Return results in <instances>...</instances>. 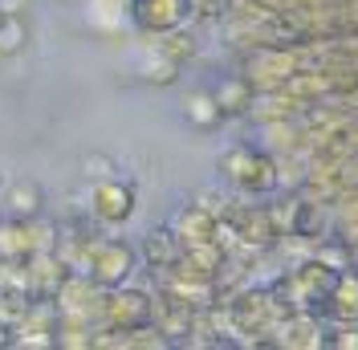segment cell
<instances>
[{
    "instance_id": "6da1fadb",
    "label": "cell",
    "mask_w": 358,
    "mask_h": 350,
    "mask_svg": "<svg viewBox=\"0 0 358 350\" xmlns=\"http://www.w3.org/2000/svg\"><path fill=\"white\" fill-rule=\"evenodd\" d=\"M338 269H330L326 261H306L297 265L285 281L273 289V298L281 302L285 314H310V318H326L330 309V293H334Z\"/></svg>"
},
{
    "instance_id": "7a4b0ae2",
    "label": "cell",
    "mask_w": 358,
    "mask_h": 350,
    "mask_svg": "<svg viewBox=\"0 0 358 350\" xmlns=\"http://www.w3.org/2000/svg\"><path fill=\"white\" fill-rule=\"evenodd\" d=\"M82 273H90V281L102 285V289H114V285H127L138 269V248L122 237H94L78 261Z\"/></svg>"
},
{
    "instance_id": "3957f363",
    "label": "cell",
    "mask_w": 358,
    "mask_h": 350,
    "mask_svg": "<svg viewBox=\"0 0 358 350\" xmlns=\"http://www.w3.org/2000/svg\"><path fill=\"white\" fill-rule=\"evenodd\" d=\"M220 175L241 192V196H265L277 188V159L265 155L261 147H248V143H232L220 155Z\"/></svg>"
},
{
    "instance_id": "277c9868",
    "label": "cell",
    "mask_w": 358,
    "mask_h": 350,
    "mask_svg": "<svg viewBox=\"0 0 358 350\" xmlns=\"http://www.w3.org/2000/svg\"><path fill=\"white\" fill-rule=\"evenodd\" d=\"M155 322V293L138 289V285H114L102 293V326H114L122 334H131L138 326Z\"/></svg>"
},
{
    "instance_id": "5b68a950",
    "label": "cell",
    "mask_w": 358,
    "mask_h": 350,
    "mask_svg": "<svg viewBox=\"0 0 358 350\" xmlns=\"http://www.w3.org/2000/svg\"><path fill=\"white\" fill-rule=\"evenodd\" d=\"M220 220L232 232V244L241 241L248 248H273L277 237H281V220L265 204H228Z\"/></svg>"
},
{
    "instance_id": "8992f818",
    "label": "cell",
    "mask_w": 358,
    "mask_h": 350,
    "mask_svg": "<svg viewBox=\"0 0 358 350\" xmlns=\"http://www.w3.org/2000/svg\"><path fill=\"white\" fill-rule=\"evenodd\" d=\"M90 216L98 220L102 228H118V224H127L134 216V188L127 179H98L94 188H90Z\"/></svg>"
},
{
    "instance_id": "52a82bcc",
    "label": "cell",
    "mask_w": 358,
    "mask_h": 350,
    "mask_svg": "<svg viewBox=\"0 0 358 350\" xmlns=\"http://www.w3.org/2000/svg\"><path fill=\"white\" fill-rule=\"evenodd\" d=\"M8 346L24 350H57V306L53 302H29L21 322L8 334Z\"/></svg>"
},
{
    "instance_id": "ba28073f",
    "label": "cell",
    "mask_w": 358,
    "mask_h": 350,
    "mask_svg": "<svg viewBox=\"0 0 358 350\" xmlns=\"http://www.w3.org/2000/svg\"><path fill=\"white\" fill-rule=\"evenodd\" d=\"M127 17L134 21L138 33L159 37V33H171L179 24H187L192 8H187V0H127Z\"/></svg>"
},
{
    "instance_id": "9c48e42d",
    "label": "cell",
    "mask_w": 358,
    "mask_h": 350,
    "mask_svg": "<svg viewBox=\"0 0 358 350\" xmlns=\"http://www.w3.org/2000/svg\"><path fill=\"white\" fill-rule=\"evenodd\" d=\"M102 293H106V289L90 281V273L69 269V277L62 281L57 298H53V306L66 309V314H86V318H94V322H102Z\"/></svg>"
},
{
    "instance_id": "30bf717a",
    "label": "cell",
    "mask_w": 358,
    "mask_h": 350,
    "mask_svg": "<svg viewBox=\"0 0 358 350\" xmlns=\"http://www.w3.org/2000/svg\"><path fill=\"white\" fill-rule=\"evenodd\" d=\"M24 265H29V293H33V302H53L62 281L69 277V265L62 261V253L57 248H41V253L24 257Z\"/></svg>"
},
{
    "instance_id": "8fae6325",
    "label": "cell",
    "mask_w": 358,
    "mask_h": 350,
    "mask_svg": "<svg viewBox=\"0 0 358 350\" xmlns=\"http://www.w3.org/2000/svg\"><path fill=\"white\" fill-rule=\"evenodd\" d=\"M0 212L13 220H37L45 216V192L41 183L33 179V175H17V179H8L4 183V192H0Z\"/></svg>"
},
{
    "instance_id": "7c38bea8",
    "label": "cell",
    "mask_w": 358,
    "mask_h": 350,
    "mask_svg": "<svg viewBox=\"0 0 358 350\" xmlns=\"http://www.w3.org/2000/svg\"><path fill=\"white\" fill-rule=\"evenodd\" d=\"M171 228H176V237L183 244H200V241H216L220 237V216L196 200V204H183L176 216H171Z\"/></svg>"
},
{
    "instance_id": "4fadbf2b",
    "label": "cell",
    "mask_w": 358,
    "mask_h": 350,
    "mask_svg": "<svg viewBox=\"0 0 358 350\" xmlns=\"http://www.w3.org/2000/svg\"><path fill=\"white\" fill-rule=\"evenodd\" d=\"M138 257L143 265L151 269V273H167V269H176L179 257H183V241L176 237V228L167 224V228H151L143 244H138Z\"/></svg>"
},
{
    "instance_id": "5bb4252c",
    "label": "cell",
    "mask_w": 358,
    "mask_h": 350,
    "mask_svg": "<svg viewBox=\"0 0 358 350\" xmlns=\"http://www.w3.org/2000/svg\"><path fill=\"white\" fill-rule=\"evenodd\" d=\"M326 318H334L338 326H355V322H358V273H350V269H342V273H338Z\"/></svg>"
},
{
    "instance_id": "9a60e30c",
    "label": "cell",
    "mask_w": 358,
    "mask_h": 350,
    "mask_svg": "<svg viewBox=\"0 0 358 350\" xmlns=\"http://www.w3.org/2000/svg\"><path fill=\"white\" fill-rule=\"evenodd\" d=\"M212 98L220 102L224 118H228V114H248L252 102H257V86L248 82V74H236V78H224L220 86L212 90Z\"/></svg>"
},
{
    "instance_id": "2e32d148",
    "label": "cell",
    "mask_w": 358,
    "mask_h": 350,
    "mask_svg": "<svg viewBox=\"0 0 358 350\" xmlns=\"http://www.w3.org/2000/svg\"><path fill=\"white\" fill-rule=\"evenodd\" d=\"M94 318L57 309V350H94Z\"/></svg>"
},
{
    "instance_id": "e0dca14e",
    "label": "cell",
    "mask_w": 358,
    "mask_h": 350,
    "mask_svg": "<svg viewBox=\"0 0 358 350\" xmlns=\"http://www.w3.org/2000/svg\"><path fill=\"white\" fill-rule=\"evenodd\" d=\"M183 118H187L196 131H216L224 122V110H220V102L212 98V90H196V94L183 98Z\"/></svg>"
},
{
    "instance_id": "ac0fdd59",
    "label": "cell",
    "mask_w": 358,
    "mask_h": 350,
    "mask_svg": "<svg viewBox=\"0 0 358 350\" xmlns=\"http://www.w3.org/2000/svg\"><path fill=\"white\" fill-rule=\"evenodd\" d=\"M138 78L151 82V86H171V82L179 78V62L176 57H167L159 45H147L143 57H138Z\"/></svg>"
},
{
    "instance_id": "d6986e66",
    "label": "cell",
    "mask_w": 358,
    "mask_h": 350,
    "mask_svg": "<svg viewBox=\"0 0 358 350\" xmlns=\"http://www.w3.org/2000/svg\"><path fill=\"white\" fill-rule=\"evenodd\" d=\"M24 45H29V24H24V17L21 13H4V21H0V53L13 57V53H21Z\"/></svg>"
},
{
    "instance_id": "ffe728a7",
    "label": "cell",
    "mask_w": 358,
    "mask_h": 350,
    "mask_svg": "<svg viewBox=\"0 0 358 350\" xmlns=\"http://www.w3.org/2000/svg\"><path fill=\"white\" fill-rule=\"evenodd\" d=\"M155 45L167 53V57H176L179 66H183V62H192V57H196V49H200L192 33H183V24H179V29H171V33H159Z\"/></svg>"
},
{
    "instance_id": "44dd1931",
    "label": "cell",
    "mask_w": 358,
    "mask_h": 350,
    "mask_svg": "<svg viewBox=\"0 0 358 350\" xmlns=\"http://www.w3.org/2000/svg\"><path fill=\"white\" fill-rule=\"evenodd\" d=\"M187 8L200 21H216V17H228L232 13V0H187Z\"/></svg>"
},
{
    "instance_id": "7402d4cb",
    "label": "cell",
    "mask_w": 358,
    "mask_h": 350,
    "mask_svg": "<svg viewBox=\"0 0 358 350\" xmlns=\"http://www.w3.org/2000/svg\"><path fill=\"white\" fill-rule=\"evenodd\" d=\"M114 175V159L110 155H86V179H110Z\"/></svg>"
},
{
    "instance_id": "603a6c76",
    "label": "cell",
    "mask_w": 358,
    "mask_h": 350,
    "mask_svg": "<svg viewBox=\"0 0 358 350\" xmlns=\"http://www.w3.org/2000/svg\"><path fill=\"white\" fill-rule=\"evenodd\" d=\"M0 8H4V13H21L24 0H0Z\"/></svg>"
},
{
    "instance_id": "cb8c5ba5",
    "label": "cell",
    "mask_w": 358,
    "mask_h": 350,
    "mask_svg": "<svg viewBox=\"0 0 358 350\" xmlns=\"http://www.w3.org/2000/svg\"><path fill=\"white\" fill-rule=\"evenodd\" d=\"M0 21H4V8H0Z\"/></svg>"
},
{
    "instance_id": "d4e9b609",
    "label": "cell",
    "mask_w": 358,
    "mask_h": 350,
    "mask_svg": "<svg viewBox=\"0 0 358 350\" xmlns=\"http://www.w3.org/2000/svg\"><path fill=\"white\" fill-rule=\"evenodd\" d=\"M0 220H4V212H0Z\"/></svg>"
}]
</instances>
